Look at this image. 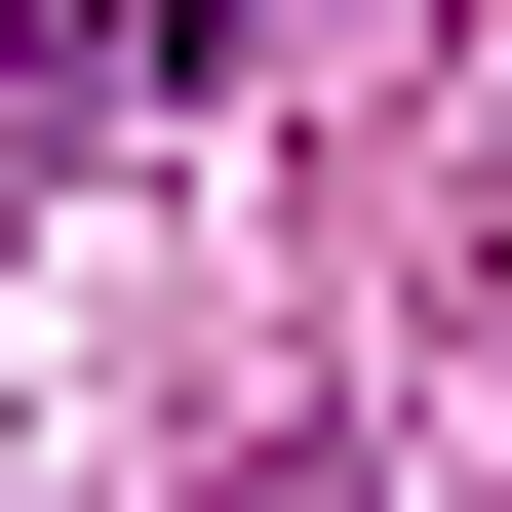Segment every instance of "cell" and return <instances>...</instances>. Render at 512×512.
Returning <instances> with one entry per match:
<instances>
[{
	"label": "cell",
	"mask_w": 512,
	"mask_h": 512,
	"mask_svg": "<svg viewBox=\"0 0 512 512\" xmlns=\"http://www.w3.org/2000/svg\"><path fill=\"white\" fill-rule=\"evenodd\" d=\"M197 40H237V0H40V40H0V197H40V158H119Z\"/></svg>",
	"instance_id": "6da1fadb"
}]
</instances>
